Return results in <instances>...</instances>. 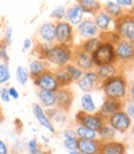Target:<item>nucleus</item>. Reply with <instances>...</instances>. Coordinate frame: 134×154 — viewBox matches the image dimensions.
Listing matches in <instances>:
<instances>
[{"mask_svg":"<svg viewBox=\"0 0 134 154\" xmlns=\"http://www.w3.org/2000/svg\"><path fill=\"white\" fill-rule=\"evenodd\" d=\"M101 88L104 96H106V98L123 102L128 94V82L124 76L117 75L112 77V79L102 81Z\"/></svg>","mask_w":134,"mask_h":154,"instance_id":"nucleus-1","label":"nucleus"},{"mask_svg":"<svg viewBox=\"0 0 134 154\" xmlns=\"http://www.w3.org/2000/svg\"><path fill=\"white\" fill-rule=\"evenodd\" d=\"M73 50L71 46L55 44L51 46L50 51L45 56V61L47 65H53L56 67H65L72 63Z\"/></svg>","mask_w":134,"mask_h":154,"instance_id":"nucleus-2","label":"nucleus"},{"mask_svg":"<svg viewBox=\"0 0 134 154\" xmlns=\"http://www.w3.org/2000/svg\"><path fill=\"white\" fill-rule=\"evenodd\" d=\"M114 31L122 40H127L134 44V16L128 13L122 15L119 19L114 20Z\"/></svg>","mask_w":134,"mask_h":154,"instance_id":"nucleus-3","label":"nucleus"},{"mask_svg":"<svg viewBox=\"0 0 134 154\" xmlns=\"http://www.w3.org/2000/svg\"><path fill=\"white\" fill-rule=\"evenodd\" d=\"M92 60L96 67L116 63L117 57H116V51H114V45L108 42H102L98 49L92 54Z\"/></svg>","mask_w":134,"mask_h":154,"instance_id":"nucleus-4","label":"nucleus"},{"mask_svg":"<svg viewBox=\"0 0 134 154\" xmlns=\"http://www.w3.org/2000/svg\"><path fill=\"white\" fill-rule=\"evenodd\" d=\"M76 122L98 133V131L106 123V119L101 117L98 113H84L83 111H78L76 114Z\"/></svg>","mask_w":134,"mask_h":154,"instance_id":"nucleus-5","label":"nucleus"},{"mask_svg":"<svg viewBox=\"0 0 134 154\" xmlns=\"http://www.w3.org/2000/svg\"><path fill=\"white\" fill-rule=\"evenodd\" d=\"M75 38V29L67 21H57L56 23V44L71 46Z\"/></svg>","mask_w":134,"mask_h":154,"instance_id":"nucleus-6","label":"nucleus"},{"mask_svg":"<svg viewBox=\"0 0 134 154\" xmlns=\"http://www.w3.org/2000/svg\"><path fill=\"white\" fill-rule=\"evenodd\" d=\"M114 51H116V57L118 62L130 63L134 61V44L120 38L114 45Z\"/></svg>","mask_w":134,"mask_h":154,"instance_id":"nucleus-7","label":"nucleus"},{"mask_svg":"<svg viewBox=\"0 0 134 154\" xmlns=\"http://www.w3.org/2000/svg\"><path fill=\"white\" fill-rule=\"evenodd\" d=\"M108 124L116 131L119 133H126L127 131H129L130 126H132V119L128 116V113L126 111H118L117 113H114L113 116L107 119Z\"/></svg>","mask_w":134,"mask_h":154,"instance_id":"nucleus-8","label":"nucleus"},{"mask_svg":"<svg viewBox=\"0 0 134 154\" xmlns=\"http://www.w3.org/2000/svg\"><path fill=\"white\" fill-rule=\"evenodd\" d=\"M34 83L36 87H39V90H44V91H51V92H56L57 90H60V85L56 80V76L53 73V70H47L46 72H44L40 77H37L36 80H34Z\"/></svg>","mask_w":134,"mask_h":154,"instance_id":"nucleus-9","label":"nucleus"},{"mask_svg":"<svg viewBox=\"0 0 134 154\" xmlns=\"http://www.w3.org/2000/svg\"><path fill=\"white\" fill-rule=\"evenodd\" d=\"M56 94V107L62 112H69L71 109V106L73 103L75 93L71 88L67 87H61L55 92Z\"/></svg>","mask_w":134,"mask_h":154,"instance_id":"nucleus-10","label":"nucleus"},{"mask_svg":"<svg viewBox=\"0 0 134 154\" xmlns=\"http://www.w3.org/2000/svg\"><path fill=\"white\" fill-rule=\"evenodd\" d=\"M72 63H75L77 67H80L83 72L92 71L93 67H94V63H93V60H92V55L84 52L82 49H80V47L77 50H73Z\"/></svg>","mask_w":134,"mask_h":154,"instance_id":"nucleus-11","label":"nucleus"},{"mask_svg":"<svg viewBox=\"0 0 134 154\" xmlns=\"http://www.w3.org/2000/svg\"><path fill=\"white\" fill-rule=\"evenodd\" d=\"M37 35H39L40 42L55 45L56 44V23H52V21L44 23L39 27Z\"/></svg>","mask_w":134,"mask_h":154,"instance_id":"nucleus-12","label":"nucleus"},{"mask_svg":"<svg viewBox=\"0 0 134 154\" xmlns=\"http://www.w3.org/2000/svg\"><path fill=\"white\" fill-rule=\"evenodd\" d=\"M77 34L82 38H84V40H88V38L98 37L101 31L98 30L97 25L94 24V21L92 19H84V20L77 26Z\"/></svg>","mask_w":134,"mask_h":154,"instance_id":"nucleus-13","label":"nucleus"},{"mask_svg":"<svg viewBox=\"0 0 134 154\" xmlns=\"http://www.w3.org/2000/svg\"><path fill=\"white\" fill-rule=\"evenodd\" d=\"M99 79L96 71H87V72H83L82 77L77 81V85L80 90H82L84 93H90L91 91L94 90V87L99 83Z\"/></svg>","mask_w":134,"mask_h":154,"instance_id":"nucleus-14","label":"nucleus"},{"mask_svg":"<svg viewBox=\"0 0 134 154\" xmlns=\"http://www.w3.org/2000/svg\"><path fill=\"white\" fill-rule=\"evenodd\" d=\"M123 107V102L120 101H116V100H109V98H106L103 101L102 106L99 111L97 112L101 117H103L104 119H108L111 116H113L114 113H117L118 111H120Z\"/></svg>","mask_w":134,"mask_h":154,"instance_id":"nucleus-15","label":"nucleus"},{"mask_svg":"<svg viewBox=\"0 0 134 154\" xmlns=\"http://www.w3.org/2000/svg\"><path fill=\"white\" fill-rule=\"evenodd\" d=\"M32 113H34L35 119L39 122L45 129H47V131L51 132V133H55V132H56V129H55V127H53V123L50 121L49 117H47V114H46V112L44 111V108H42L41 104L34 103V104H32Z\"/></svg>","mask_w":134,"mask_h":154,"instance_id":"nucleus-16","label":"nucleus"},{"mask_svg":"<svg viewBox=\"0 0 134 154\" xmlns=\"http://www.w3.org/2000/svg\"><path fill=\"white\" fill-rule=\"evenodd\" d=\"M127 147L123 142L111 140V142H101L99 154H126Z\"/></svg>","mask_w":134,"mask_h":154,"instance_id":"nucleus-17","label":"nucleus"},{"mask_svg":"<svg viewBox=\"0 0 134 154\" xmlns=\"http://www.w3.org/2000/svg\"><path fill=\"white\" fill-rule=\"evenodd\" d=\"M83 16H84V13H83V10L81 9V6L78 4H75L71 8L67 9L66 16H65V21H67V23H69L70 25H72V26H75V25L78 26L84 20Z\"/></svg>","mask_w":134,"mask_h":154,"instance_id":"nucleus-18","label":"nucleus"},{"mask_svg":"<svg viewBox=\"0 0 134 154\" xmlns=\"http://www.w3.org/2000/svg\"><path fill=\"white\" fill-rule=\"evenodd\" d=\"M77 150L81 154H99L101 140L99 139H94V140L78 139Z\"/></svg>","mask_w":134,"mask_h":154,"instance_id":"nucleus-19","label":"nucleus"},{"mask_svg":"<svg viewBox=\"0 0 134 154\" xmlns=\"http://www.w3.org/2000/svg\"><path fill=\"white\" fill-rule=\"evenodd\" d=\"M94 24L97 25L98 30L101 32H106V31H109L111 30V25L114 24V19L111 17L104 10H101L98 14L94 15V19H93Z\"/></svg>","mask_w":134,"mask_h":154,"instance_id":"nucleus-20","label":"nucleus"},{"mask_svg":"<svg viewBox=\"0 0 134 154\" xmlns=\"http://www.w3.org/2000/svg\"><path fill=\"white\" fill-rule=\"evenodd\" d=\"M96 73H97L99 81H106L108 79L118 75V66L117 63H109V65H103L96 67Z\"/></svg>","mask_w":134,"mask_h":154,"instance_id":"nucleus-21","label":"nucleus"},{"mask_svg":"<svg viewBox=\"0 0 134 154\" xmlns=\"http://www.w3.org/2000/svg\"><path fill=\"white\" fill-rule=\"evenodd\" d=\"M47 70H49V65L45 60L41 59H36L29 65V73H30V79H32V81L36 80L37 77H40Z\"/></svg>","mask_w":134,"mask_h":154,"instance_id":"nucleus-22","label":"nucleus"},{"mask_svg":"<svg viewBox=\"0 0 134 154\" xmlns=\"http://www.w3.org/2000/svg\"><path fill=\"white\" fill-rule=\"evenodd\" d=\"M78 146V137L76 134V131L73 129H66L63 132V147L69 150H77Z\"/></svg>","mask_w":134,"mask_h":154,"instance_id":"nucleus-23","label":"nucleus"},{"mask_svg":"<svg viewBox=\"0 0 134 154\" xmlns=\"http://www.w3.org/2000/svg\"><path fill=\"white\" fill-rule=\"evenodd\" d=\"M77 4L81 6L84 14L96 15L102 10V3L97 0H80Z\"/></svg>","mask_w":134,"mask_h":154,"instance_id":"nucleus-24","label":"nucleus"},{"mask_svg":"<svg viewBox=\"0 0 134 154\" xmlns=\"http://www.w3.org/2000/svg\"><path fill=\"white\" fill-rule=\"evenodd\" d=\"M37 98H39L41 106H44V107L51 108V107H53V106H56V94H55V92L39 90L37 91Z\"/></svg>","mask_w":134,"mask_h":154,"instance_id":"nucleus-25","label":"nucleus"},{"mask_svg":"<svg viewBox=\"0 0 134 154\" xmlns=\"http://www.w3.org/2000/svg\"><path fill=\"white\" fill-rule=\"evenodd\" d=\"M103 5H104L103 10L106 11L111 17H113L114 20H117V19H119L122 15L126 14L123 11V9L118 5L117 2H106V3H103Z\"/></svg>","mask_w":134,"mask_h":154,"instance_id":"nucleus-26","label":"nucleus"},{"mask_svg":"<svg viewBox=\"0 0 134 154\" xmlns=\"http://www.w3.org/2000/svg\"><path fill=\"white\" fill-rule=\"evenodd\" d=\"M53 73L56 76V80L59 82L60 87H69V86L72 83V80L66 70V66L65 67H59V69L53 70Z\"/></svg>","mask_w":134,"mask_h":154,"instance_id":"nucleus-27","label":"nucleus"},{"mask_svg":"<svg viewBox=\"0 0 134 154\" xmlns=\"http://www.w3.org/2000/svg\"><path fill=\"white\" fill-rule=\"evenodd\" d=\"M81 111L84 113H96L97 112V106H96L93 97L91 93H84L81 97Z\"/></svg>","mask_w":134,"mask_h":154,"instance_id":"nucleus-28","label":"nucleus"},{"mask_svg":"<svg viewBox=\"0 0 134 154\" xmlns=\"http://www.w3.org/2000/svg\"><path fill=\"white\" fill-rule=\"evenodd\" d=\"M101 44H102V40H101L99 36L98 37H93V38H88V40H83V42L80 46V49H82L84 52L92 55L99 47Z\"/></svg>","mask_w":134,"mask_h":154,"instance_id":"nucleus-29","label":"nucleus"},{"mask_svg":"<svg viewBox=\"0 0 134 154\" xmlns=\"http://www.w3.org/2000/svg\"><path fill=\"white\" fill-rule=\"evenodd\" d=\"M76 134H77L78 139H88V140H94V139H98V134L97 132H94L87 127L84 126H81L78 124L77 127H76Z\"/></svg>","mask_w":134,"mask_h":154,"instance_id":"nucleus-30","label":"nucleus"},{"mask_svg":"<svg viewBox=\"0 0 134 154\" xmlns=\"http://www.w3.org/2000/svg\"><path fill=\"white\" fill-rule=\"evenodd\" d=\"M97 134H98L101 142H111V140H114V137H116V131H114L108 124V122L106 121V123L103 124V127L98 131Z\"/></svg>","mask_w":134,"mask_h":154,"instance_id":"nucleus-31","label":"nucleus"},{"mask_svg":"<svg viewBox=\"0 0 134 154\" xmlns=\"http://www.w3.org/2000/svg\"><path fill=\"white\" fill-rule=\"evenodd\" d=\"M47 117L50 118L51 122H56L57 124H62L67 121V117H66V113L60 111L59 108H49L47 109Z\"/></svg>","mask_w":134,"mask_h":154,"instance_id":"nucleus-32","label":"nucleus"},{"mask_svg":"<svg viewBox=\"0 0 134 154\" xmlns=\"http://www.w3.org/2000/svg\"><path fill=\"white\" fill-rule=\"evenodd\" d=\"M15 76H16V81L19 85H26L29 79H30V73H29V70L24 66H17L16 69V72H15Z\"/></svg>","mask_w":134,"mask_h":154,"instance_id":"nucleus-33","label":"nucleus"},{"mask_svg":"<svg viewBox=\"0 0 134 154\" xmlns=\"http://www.w3.org/2000/svg\"><path fill=\"white\" fill-rule=\"evenodd\" d=\"M99 37H101L102 42H108V44H112V45H116L120 40L119 35L116 31H114V30H109V31H106V32H101L99 34Z\"/></svg>","mask_w":134,"mask_h":154,"instance_id":"nucleus-34","label":"nucleus"},{"mask_svg":"<svg viewBox=\"0 0 134 154\" xmlns=\"http://www.w3.org/2000/svg\"><path fill=\"white\" fill-rule=\"evenodd\" d=\"M66 70H67V72H69L72 82H77V81L81 79V77H82V75H83V71L80 69V67L76 66L75 63L67 65V66H66Z\"/></svg>","mask_w":134,"mask_h":154,"instance_id":"nucleus-35","label":"nucleus"},{"mask_svg":"<svg viewBox=\"0 0 134 154\" xmlns=\"http://www.w3.org/2000/svg\"><path fill=\"white\" fill-rule=\"evenodd\" d=\"M11 79V73H10V69H9V65L0 62V85H6Z\"/></svg>","mask_w":134,"mask_h":154,"instance_id":"nucleus-36","label":"nucleus"},{"mask_svg":"<svg viewBox=\"0 0 134 154\" xmlns=\"http://www.w3.org/2000/svg\"><path fill=\"white\" fill-rule=\"evenodd\" d=\"M66 11H67L66 8L62 6V5H60V6H56V8L52 9L50 16H51V19L56 20V23L57 21H62L63 19H65V16H66Z\"/></svg>","mask_w":134,"mask_h":154,"instance_id":"nucleus-37","label":"nucleus"},{"mask_svg":"<svg viewBox=\"0 0 134 154\" xmlns=\"http://www.w3.org/2000/svg\"><path fill=\"white\" fill-rule=\"evenodd\" d=\"M0 60L4 63L9 62V54H8V45L2 40L0 41Z\"/></svg>","mask_w":134,"mask_h":154,"instance_id":"nucleus-38","label":"nucleus"},{"mask_svg":"<svg viewBox=\"0 0 134 154\" xmlns=\"http://www.w3.org/2000/svg\"><path fill=\"white\" fill-rule=\"evenodd\" d=\"M3 41H4L8 46H9V45H11V42H13V27H11L10 25H8V26L5 27Z\"/></svg>","mask_w":134,"mask_h":154,"instance_id":"nucleus-39","label":"nucleus"},{"mask_svg":"<svg viewBox=\"0 0 134 154\" xmlns=\"http://www.w3.org/2000/svg\"><path fill=\"white\" fill-rule=\"evenodd\" d=\"M39 148H40V146H39V142H37V139L29 140V143H27V149H29V153H30V154H34Z\"/></svg>","mask_w":134,"mask_h":154,"instance_id":"nucleus-40","label":"nucleus"},{"mask_svg":"<svg viewBox=\"0 0 134 154\" xmlns=\"http://www.w3.org/2000/svg\"><path fill=\"white\" fill-rule=\"evenodd\" d=\"M0 100L5 103H9L11 101V97H10V94H9V88L4 87V88L0 90Z\"/></svg>","mask_w":134,"mask_h":154,"instance_id":"nucleus-41","label":"nucleus"},{"mask_svg":"<svg viewBox=\"0 0 134 154\" xmlns=\"http://www.w3.org/2000/svg\"><path fill=\"white\" fill-rule=\"evenodd\" d=\"M31 47H32V41H31V38H25L24 42H23V52H27V51H30L31 50Z\"/></svg>","mask_w":134,"mask_h":154,"instance_id":"nucleus-42","label":"nucleus"},{"mask_svg":"<svg viewBox=\"0 0 134 154\" xmlns=\"http://www.w3.org/2000/svg\"><path fill=\"white\" fill-rule=\"evenodd\" d=\"M118 5L123 9V8H133L134 6V2L132 0H117Z\"/></svg>","mask_w":134,"mask_h":154,"instance_id":"nucleus-43","label":"nucleus"},{"mask_svg":"<svg viewBox=\"0 0 134 154\" xmlns=\"http://www.w3.org/2000/svg\"><path fill=\"white\" fill-rule=\"evenodd\" d=\"M126 112L128 113V116L130 117V119H134V102L127 104V109H126Z\"/></svg>","mask_w":134,"mask_h":154,"instance_id":"nucleus-44","label":"nucleus"},{"mask_svg":"<svg viewBox=\"0 0 134 154\" xmlns=\"http://www.w3.org/2000/svg\"><path fill=\"white\" fill-rule=\"evenodd\" d=\"M0 154H9V148H8V144L0 139Z\"/></svg>","mask_w":134,"mask_h":154,"instance_id":"nucleus-45","label":"nucleus"},{"mask_svg":"<svg viewBox=\"0 0 134 154\" xmlns=\"http://www.w3.org/2000/svg\"><path fill=\"white\" fill-rule=\"evenodd\" d=\"M9 94H10V97H11V100H17L19 98V92H17V90L15 88V87H9Z\"/></svg>","mask_w":134,"mask_h":154,"instance_id":"nucleus-46","label":"nucleus"},{"mask_svg":"<svg viewBox=\"0 0 134 154\" xmlns=\"http://www.w3.org/2000/svg\"><path fill=\"white\" fill-rule=\"evenodd\" d=\"M128 94H129V97H130V101L134 102V82L130 85L129 91H128Z\"/></svg>","mask_w":134,"mask_h":154,"instance_id":"nucleus-47","label":"nucleus"},{"mask_svg":"<svg viewBox=\"0 0 134 154\" xmlns=\"http://www.w3.org/2000/svg\"><path fill=\"white\" fill-rule=\"evenodd\" d=\"M34 154H51L49 150H44V149H41V148H39V149H37Z\"/></svg>","mask_w":134,"mask_h":154,"instance_id":"nucleus-48","label":"nucleus"},{"mask_svg":"<svg viewBox=\"0 0 134 154\" xmlns=\"http://www.w3.org/2000/svg\"><path fill=\"white\" fill-rule=\"evenodd\" d=\"M70 154H81L78 150H72V152H70Z\"/></svg>","mask_w":134,"mask_h":154,"instance_id":"nucleus-49","label":"nucleus"},{"mask_svg":"<svg viewBox=\"0 0 134 154\" xmlns=\"http://www.w3.org/2000/svg\"><path fill=\"white\" fill-rule=\"evenodd\" d=\"M3 119V113H2V109H0V121Z\"/></svg>","mask_w":134,"mask_h":154,"instance_id":"nucleus-50","label":"nucleus"},{"mask_svg":"<svg viewBox=\"0 0 134 154\" xmlns=\"http://www.w3.org/2000/svg\"><path fill=\"white\" fill-rule=\"evenodd\" d=\"M130 14H132V15H133V16H134V6H133V8H132V11H130Z\"/></svg>","mask_w":134,"mask_h":154,"instance_id":"nucleus-51","label":"nucleus"},{"mask_svg":"<svg viewBox=\"0 0 134 154\" xmlns=\"http://www.w3.org/2000/svg\"><path fill=\"white\" fill-rule=\"evenodd\" d=\"M0 36H2V25H0ZM2 41V40H0Z\"/></svg>","mask_w":134,"mask_h":154,"instance_id":"nucleus-52","label":"nucleus"},{"mask_svg":"<svg viewBox=\"0 0 134 154\" xmlns=\"http://www.w3.org/2000/svg\"><path fill=\"white\" fill-rule=\"evenodd\" d=\"M133 134H134V128H133Z\"/></svg>","mask_w":134,"mask_h":154,"instance_id":"nucleus-53","label":"nucleus"},{"mask_svg":"<svg viewBox=\"0 0 134 154\" xmlns=\"http://www.w3.org/2000/svg\"><path fill=\"white\" fill-rule=\"evenodd\" d=\"M0 90H2V88H0Z\"/></svg>","mask_w":134,"mask_h":154,"instance_id":"nucleus-54","label":"nucleus"}]
</instances>
